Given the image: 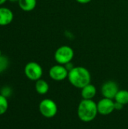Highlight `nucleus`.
<instances>
[{"label": "nucleus", "mask_w": 128, "mask_h": 129, "mask_svg": "<svg viewBox=\"0 0 128 129\" xmlns=\"http://www.w3.org/2000/svg\"><path fill=\"white\" fill-rule=\"evenodd\" d=\"M68 79L72 85L77 88H82L91 83V76L88 69L84 67H74L69 71Z\"/></svg>", "instance_id": "1"}, {"label": "nucleus", "mask_w": 128, "mask_h": 129, "mask_svg": "<svg viewBox=\"0 0 128 129\" xmlns=\"http://www.w3.org/2000/svg\"><path fill=\"white\" fill-rule=\"evenodd\" d=\"M77 114L79 119L84 122H90L94 120L98 114L97 104L93 100H84L80 101Z\"/></svg>", "instance_id": "2"}, {"label": "nucleus", "mask_w": 128, "mask_h": 129, "mask_svg": "<svg viewBox=\"0 0 128 129\" xmlns=\"http://www.w3.org/2000/svg\"><path fill=\"white\" fill-rule=\"evenodd\" d=\"M73 57L74 51L68 45H62L54 52V59L58 64L66 65V63L72 62Z\"/></svg>", "instance_id": "3"}, {"label": "nucleus", "mask_w": 128, "mask_h": 129, "mask_svg": "<svg viewBox=\"0 0 128 129\" xmlns=\"http://www.w3.org/2000/svg\"><path fill=\"white\" fill-rule=\"evenodd\" d=\"M40 113L45 118L51 119L54 117L57 113V104L51 99L46 98L42 100L38 106Z\"/></svg>", "instance_id": "4"}, {"label": "nucleus", "mask_w": 128, "mask_h": 129, "mask_svg": "<svg viewBox=\"0 0 128 129\" xmlns=\"http://www.w3.org/2000/svg\"><path fill=\"white\" fill-rule=\"evenodd\" d=\"M24 73L29 80L36 82L41 78L43 70L39 63L35 61H30L26 64L24 67Z\"/></svg>", "instance_id": "5"}, {"label": "nucleus", "mask_w": 128, "mask_h": 129, "mask_svg": "<svg viewBox=\"0 0 128 129\" xmlns=\"http://www.w3.org/2000/svg\"><path fill=\"white\" fill-rule=\"evenodd\" d=\"M69 71L64 65L57 64L54 65L49 70V76L54 81H63L68 78Z\"/></svg>", "instance_id": "6"}, {"label": "nucleus", "mask_w": 128, "mask_h": 129, "mask_svg": "<svg viewBox=\"0 0 128 129\" xmlns=\"http://www.w3.org/2000/svg\"><path fill=\"white\" fill-rule=\"evenodd\" d=\"M118 91V85L114 81H106L101 87V94L103 98L112 100H114Z\"/></svg>", "instance_id": "7"}, {"label": "nucleus", "mask_w": 128, "mask_h": 129, "mask_svg": "<svg viewBox=\"0 0 128 129\" xmlns=\"http://www.w3.org/2000/svg\"><path fill=\"white\" fill-rule=\"evenodd\" d=\"M97 110L100 115L111 114L115 110V101L112 99L103 98L97 103Z\"/></svg>", "instance_id": "8"}, {"label": "nucleus", "mask_w": 128, "mask_h": 129, "mask_svg": "<svg viewBox=\"0 0 128 129\" xmlns=\"http://www.w3.org/2000/svg\"><path fill=\"white\" fill-rule=\"evenodd\" d=\"M13 20V11L7 7L0 6V26H5L11 24Z\"/></svg>", "instance_id": "9"}, {"label": "nucleus", "mask_w": 128, "mask_h": 129, "mask_svg": "<svg viewBox=\"0 0 128 129\" xmlns=\"http://www.w3.org/2000/svg\"><path fill=\"white\" fill-rule=\"evenodd\" d=\"M81 94L83 99L92 100L97 94V88L94 85L90 83L81 88Z\"/></svg>", "instance_id": "10"}, {"label": "nucleus", "mask_w": 128, "mask_h": 129, "mask_svg": "<svg viewBox=\"0 0 128 129\" xmlns=\"http://www.w3.org/2000/svg\"><path fill=\"white\" fill-rule=\"evenodd\" d=\"M18 5L24 11H31L35 9L37 5V0H19Z\"/></svg>", "instance_id": "11"}, {"label": "nucleus", "mask_w": 128, "mask_h": 129, "mask_svg": "<svg viewBox=\"0 0 128 129\" xmlns=\"http://www.w3.org/2000/svg\"><path fill=\"white\" fill-rule=\"evenodd\" d=\"M35 88L36 92L41 95H44V94H47L48 91H49L48 83L45 80L41 79H40L35 82Z\"/></svg>", "instance_id": "12"}, {"label": "nucleus", "mask_w": 128, "mask_h": 129, "mask_svg": "<svg viewBox=\"0 0 128 129\" xmlns=\"http://www.w3.org/2000/svg\"><path fill=\"white\" fill-rule=\"evenodd\" d=\"M115 101L121 104L122 105H126L128 104V91L127 90H119L114 98Z\"/></svg>", "instance_id": "13"}, {"label": "nucleus", "mask_w": 128, "mask_h": 129, "mask_svg": "<svg viewBox=\"0 0 128 129\" xmlns=\"http://www.w3.org/2000/svg\"><path fill=\"white\" fill-rule=\"evenodd\" d=\"M8 109V98L0 94V116L5 114Z\"/></svg>", "instance_id": "14"}, {"label": "nucleus", "mask_w": 128, "mask_h": 129, "mask_svg": "<svg viewBox=\"0 0 128 129\" xmlns=\"http://www.w3.org/2000/svg\"><path fill=\"white\" fill-rule=\"evenodd\" d=\"M9 65V60L7 57L2 55L0 57V73H3L7 70Z\"/></svg>", "instance_id": "15"}, {"label": "nucleus", "mask_w": 128, "mask_h": 129, "mask_svg": "<svg viewBox=\"0 0 128 129\" xmlns=\"http://www.w3.org/2000/svg\"><path fill=\"white\" fill-rule=\"evenodd\" d=\"M0 94L8 98V97H10L11 95V94H12V89L10 87H8V86L3 87L1 89V93Z\"/></svg>", "instance_id": "16"}, {"label": "nucleus", "mask_w": 128, "mask_h": 129, "mask_svg": "<svg viewBox=\"0 0 128 129\" xmlns=\"http://www.w3.org/2000/svg\"><path fill=\"white\" fill-rule=\"evenodd\" d=\"M123 107H124V105H122L121 104L115 101V110H120L123 109Z\"/></svg>", "instance_id": "17"}, {"label": "nucleus", "mask_w": 128, "mask_h": 129, "mask_svg": "<svg viewBox=\"0 0 128 129\" xmlns=\"http://www.w3.org/2000/svg\"><path fill=\"white\" fill-rule=\"evenodd\" d=\"M75 1L80 4H88V3L91 2L92 0H75Z\"/></svg>", "instance_id": "18"}, {"label": "nucleus", "mask_w": 128, "mask_h": 129, "mask_svg": "<svg viewBox=\"0 0 128 129\" xmlns=\"http://www.w3.org/2000/svg\"><path fill=\"white\" fill-rule=\"evenodd\" d=\"M7 1H8V0H0V6H2V5H4Z\"/></svg>", "instance_id": "19"}, {"label": "nucleus", "mask_w": 128, "mask_h": 129, "mask_svg": "<svg viewBox=\"0 0 128 129\" xmlns=\"http://www.w3.org/2000/svg\"><path fill=\"white\" fill-rule=\"evenodd\" d=\"M8 1H10L11 2H18L19 0H8Z\"/></svg>", "instance_id": "20"}, {"label": "nucleus", "mask_w": 128, "mask_h": 129, "mask_svg": "<svg viewBox=\"0 0 128 129\" xmlns=\"http://www.w3.org/2000/svg\"><path fill=\"white\" fill-rule=\"evenodd\" d=\"M2 56V51H1V49H0V57Z\"/></svg>", "instance_id": "21"}]
</instances>
